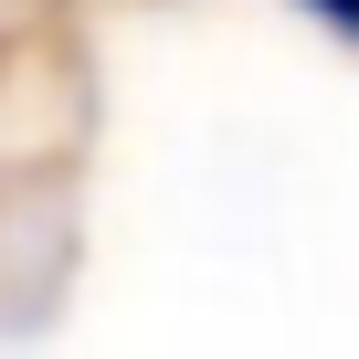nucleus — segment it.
<instances>
[{
    "label": "nucleus",
    "mask_w": 359,
    "mask_h": 359,
    "mask_svg": "<svg viewBox=\"0 0 359 359\" xmlns=\"http://www.w3.org/2000/svg\"><path fill=\"white\" fill-rule=\"evenodd\" d=\"M306 11H317L327 32H348V43H359V0H306Z\"/></svg>",
    "instance_id": "obj_1"
}]
</instances>
